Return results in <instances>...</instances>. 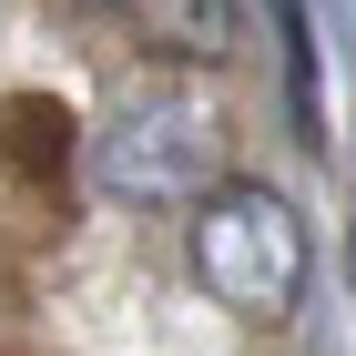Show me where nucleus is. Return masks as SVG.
Instances as JSON below:
<instances>
[{
    "mask_svg": "<svg viewBox=\"0 0 356 356\" xmlns=\"http://www.w3.org/2000/svg\"><path fill=\"white\" fill-rule=\"evenodd\" d=\"M193 275L245 326H285L305 305V224L265 184H204L193 193Z\"/></svg>",
    "mask_w": 356,
    "mask_h": 356,
    "instance_id": "nucleus-1",
    "label": "nucleus"
},
{
    "mask_svg": "<svg viewBox=\"0 0 356 356\" xmlns=\"http://www.w3.org/2000/svg\"><path fill=\"white\" fill-rule=\"evenodd\" d=\"M214 173H224V112L204 92H163L122 112V133L92 143V184L112 204H193Z\"/></svg>",
    "mask_w": 356,
    "mask_h": 356,
    "instance_id": "nucleus-2",
    "label": "nucleus"
},
{
    "mask_svg": "<svg viewBox=\"0 0 356 356\" xmlns=\"http://www.w3.org/2000/svg\"><path fill=\"white\" fill-rule=\"evenodd\" d=\"M112 10H133V41L173 72H224L234 51V0H112Z\"/></svg>",
    "mask_w": 356,
    "mask_h": 356,
    "instance_id": "nucleus-3",
    "label": "nucleus"
},
{
    "mask_svg": "<svg viewBox=\"0 0 356 356\" xmlns=\"http://www.w3.org/2000/svg\"><path fill=\"white\" fill-rule=\"evenodd\" d=\"M285 21V112H296V143H326V82H316V21L305 0H275Z\"/></svg>",
    "mask_w": 356,
    "mask_h": 356,
    "instance_id": "nucleus-4",
    "label": "nucleus"
},
{
    "mask_svg": "<svg viewBox=\"0 0 356 356\" xmlns=\"http://www.w3.org/2000/svg\"><path fill=\"white\" fill-rule=\"evenodd\" d=\"M0 153H10L21 173H61L72 163V122H61L51 102H10L0 112Z\"/></svg>",
    "mask_w": 356,
    "mask_h": 356,
    "instance_id": "nucleus-5",
    "label": "nucleus"
},
{
    "mask_svg": "<svg viewBox=\"0 0 356 356\" xmlns=\"http://www.w3.org/2000/svg\"><path fill=\"white\" fill-rule=\"evenodd\" d=\"M82 10H112V0H82Z\"/></svg>",
    "mask_w": 356,
    "mask_h": 356,
    "instance_id": "nucleus-6",
    "label": "nucleus"
}]
</instances>
